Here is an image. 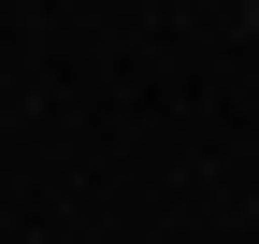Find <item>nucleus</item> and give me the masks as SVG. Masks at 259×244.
Instances as JSON below:
<instances>
[{
    "instance_id": "f257e3e1",
    "label": "nucleus",
    "mask_w": 259,
    "mask_h": 244,
    "mask_svg": "<svg viewBox=\"0 0 259 244\" xmlns=\"http://www.w3.org/2000/svg\"><path fill=\"white\" fill-rule=\"evenodd\" d=\"M245 29H259V0H245Z\"/></svg>"
}]
</instances>
